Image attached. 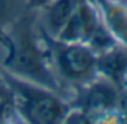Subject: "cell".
<instances>
[{
  "label": "cell",
  "mask_w": 127,
  "mask_h": 124,
  "mask_svg": "<svg viewBox=\"0 0 127 124\" xmlns=\"http://www.w3.org/2000/svg\"><path fill=\"white\" fill-rule=\"evenodd\" d=\"M85 2H90V3H96V0H85Z\"/></svg>",
  "instance_id": "obj_10"
},
{
  "label": "cell",
  "mask_w": 127,
  "mask_h": 124,
  "mask_svg": "<svg viewBox=\"0 0 127 124\" xmlns=\"http://www.w3.org/2000/svg\"><path fill=\"white\" fill-rule=\"evenodd\" d=\"M79 0H52L42 9L43 12V31L51 37H57L69 20L73 17Z\"/></svg>",
  "instance_id": "obj_7"
},
{
  "label": "cell",
  "mask_w": 127,
  "mask_h": 124,
  "mask_svg": "<svg viewBox=\"0 0 127 124\" xmlns=\"http://www.w3.org/2000/svg\"><path fill=\"white\" fill-rule=\"evenodd\" d=\"M96 72L97 76L109 81L118 90H124L127 85V48L114 43L99 52L96 57Z\"/></svg>",
  "instance_id": "obj_5"
},
{
  "label": "cell",
  "mask_w": 127,
  "mask_h": 124,
  "mask_svg": "<svg viewBox=\"0 0 127 124\" xmlns=\"http://www.w3.org/2000/svg\"><path fill=\"white\" fill-rule=\"evenodd\" d=\"M8 103H12L11 91H9V87L6 84L3 73H0V105H8Z\"/></svg>",
  "instance_id": "obj_8"
},
{
  "label": "cell",
  "mask_w": 127,
  "mask_h": 124,
  "mask_svg": "<svg viewBox=\"0 0 127 124\" xmlns=\"http://www.w3.org/2000/svg\"><path fill=\"white\" fill-rule=\"evenodd\" d=\"M126 88H127V85H126Z\"/></svg>",
  "instance_id": "obj_11"
},
{
  "label": "cell",
  "mask_w": 127,
  "mask_h": 124,
  "mask_svg": "<svg viewBox=\"0 0 127 124\" xmlns=\"http://www.w3.org/2000/svg\"><path fill=\"white\" fill-rule=\"evenodd\" d=\"M42 37L46 45L48 60L57 78L60 75L70 84L82 85L97 76L96 57L97 54L82 42H64L51 37L42 30Z\"/></svg>",
  "instance_id": "obj_3"
},
{
  "label": "cell",
  "mask_w": 127,
  "mask_h": 124,
  "mask_svg": "<svg viewBox=\"0 0 127 124\" xmlns=\"http://www.w3.org/2000/svg\"><path fill=\"white\" fill-rule=\"evenodd\" d=\"M11 91V100L20 120L30 124H58L64 123L70 109L55 90L39 82L2 72Z\"/></svg>",
  "instance_id": "obj_2"
},
{
  "label": "cell",
  "mask_w": 127,
  "mask_h": 124,
  "mask_svg": "<svg viewBox=\"0 0 127 124\" xmlns=\"http://www.w3.org/2000/svg\"><path fill=\"white\" fill-rule=\"evenodd\" d=\"M0 45L5 46V70L52 90L58 88V81L51 69L46 45L40 34V40L36 36L32 23L24 18L18 21L12 29H3L0 26Z\"/></svg>",
  "instance_id": "obj_1"
},
{
  "label": "cell",
  "mask_w": 127,
  "mask_h": 124,
  "mask_svg": "<svg viewBox=\"0 0 127 124\" xmlns=\"http://www.w3.org/2000/svg\"><path fill=\"white\" fill-rule=\"evenodd\" d=\"M79 87L81 90L78 93V99L75 103H70V106L79 108L90 114L94 123L118 114L121 90H118L109 81L96 76Z\"/></svg>",
  "instance_id": "obj_4"
},
{
  "label": "cell",
  "mask_w": 127,
  "mask_h": 124,
  "mask_svg": "<svg viewBox=\"0 0 127 124\" xmlns=\"http://www.w3.org/2000/svg\"><path fill=\"white\" fill-rule=\"evenodd\" d=\"M96 6L109 34L127 48V0H96Z\"/></svg>",
  "instance_id": "obj_6"
},
{
  "label": "cell",
  "mask_w": 127,
  "mask_h": 124,
  "mask_svg": "<svg viewBox=\"0 0 127 124\" xmlns=\"http://www.w3.org/2000/svg\"><path fill=\"white\" fill-rule=\"evenodd\" d=\"M51 2H52V0H27V8L33 9V11H42Z\"/></svg>",
  "instance_id": "obj_9"
}]
</instances>
